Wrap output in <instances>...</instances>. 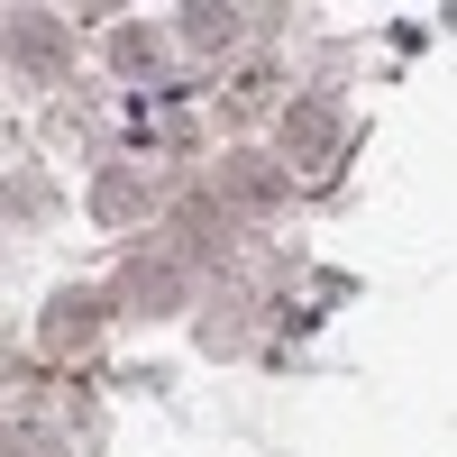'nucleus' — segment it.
Wrapping results in <instances>:
<instances>
[{
    "mask_svg": "<svg viewBox=\"0 0 457 457\" xmlns=\"http://www.w3.org/2000/svg\"><path fill=\"white\" fill-rule=\"evenodd\" d=\"M193 275H202V265L183 256L174 238H137V247L120 256V275H110V312L165 320V312H183V302H193Z\"/></svg>",
    "mask_w": 457,
    "mask_h": 457,
    "instance_id": "1",
    "label": "nucleus"
},
{
    "mask_svg": "<svg viewBox=\"0 0 457 457\" xmlns=\"http://www.w3.org/2000/svg\"><path fill=\"white\" fill-rule=\"evenodd\" d=\"M211 202H220L228 220H275V211L293 202V165L265 156V146H228L220 174H211Z\"/></svg>",
    "mask_w": 457,
    "mask_h": 457,
    "instance_id": "2",
    "label": "nucleus"
},
{
    "mask_svg": "<svg viewBox=\"0 0 457 457\" xmlns=\"http://www.w3.org/2000/svg\"><path fill=\"white\" fill-rule=\"evenodd\" d=\"M0 64H10L19 83H64L73 73V28L55 10H10L0 19Z\"/></svg>",
    "mask_w": 457,
    "mask_h": 457,
    "instance_id": "3",
    "label": "nucleus"
},
{
    "mask_svg": "<svg viewBox=\"0 0 457 457\" xmlns=\"http://www.w3.org/2000/svg\"><path fill=\"white\" fill-rule=\"evenodd\" d=\"M101 320H110V293L101 284H55L46 312H37V348H46L55 366L64 357H92L101 348Z\"/></svg>",
    "mask_w": 457,
    "mask_h": 457,
    "instance_id": "4",
    "label": "nucleus"
},
{
    "mask_svg": "<svg viewBox=\"0 0 457 457\" xmlns=\"http://www.w3.org/2000/svg\"><path fill=\"white\" fill-rule=\"evenodd\" d=\"M146 211H165V183H156L146 156H120V165L92 174V220H101V228H137Z\"/></svg>",
    "mask_w": 457,
    "mask_h": 457,
    "instance_id": "5",
    "label": "nucleus"
},
{
    "mask_svg": "<svg viewBox=\"0 0 457 457\" xmlns=\"http://www.w3.org/2000/svg\"><path fill=\"white\" fill-rule=\"evenodd\" d=\"M110 73L137 83V92H165V83H174V37H165L156 19H129L120 37H110Z\"/></svg>",
    "mask_w": 457,
    "mask_h": 457,
    "instance_id": "6",
    "label": "nucleus"
},
{
    "mask_svg": "<svg viewBox=\"0 0 457 457\" xmlns=\"http://www.w3.org/2000/svg\"><path fill=\"white\" fill-rule=\"evenodd\" d=\"M338 156V101H284V165L320 174Z\"/></svg>",
    "mask_w": 457,
    "mask_h": 457,
    "instance_id": "7",
    "label": "nucleus"
},
{
    "mask_svg": "<svg viewBox=\"0 0 457 457\" xmlns=\"http://www.w3.org/2000/svg\"><path fill=\"white\" fill-rule=\"evenodd\" d=\"M247 338H256V302H247V293H238V302H211V312H202V348H211V357H238Z\"/></svg>",
    "mask_w": 457,
    "mask_h": 457,
    "instance_id": "8",
    "label": "nucleus"
},
{
    "mask_svg": "<svg viewBox=\"0 0 457 457\" xmlns=\"http://www.w3.org/2000/svg\"><path fill=\"white\" fill-rule=\"evenodd\" d=\"M238 10H174V37L183 46H202V55H220V46H238Z\"/></svg>",
    "mask_w": 457,
    "mask_h": 457,
    "instance_id": "9",
    "label": "nucleus"
},
{
    "mask_svg": "<svg viewBox=\"0 0 457 457\" xmlns=\"http://www.w3.org/2000/svg\"><path fill=\"white\" fill-rule=\"evenodd\" d=\"M0 457H73V448H64V430H46V421H10V430H0Z\"/></svg>",
    "mask_w": 457,
    "mask_h": 457,
    "instance_id": "10",
    "label": "nucleus"
},
{
    "mask_svg": "<svg viewBox=\"0 0 457 457\" xmlns=\"http://www.w3.org/2000/svg\"><path fill=\"white\" fill-rule=\"evenodd\" d=\"M0 211H10V220H46V211H55V193H46L37 174H10V183H0Z\"/></svg>",
    "mask_w": 457,
    "mask_h": 457,
    "instance_id": "11",
    "label": "nucleus"
}]
</instances>
